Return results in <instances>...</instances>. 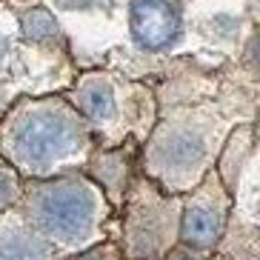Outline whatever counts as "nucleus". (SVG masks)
Wrapping results in <instances>:
<instances>
[{"instance_id": "obj_1", "label": "nucleus", "mask_w": 260, "mask_h": 260, "mask_svg": "<svg viewBox=\"0 0 260 260\" xmlns=\"http://www.w3.org/2000/svg\"><path fill=\"white\" fill-rule=\"evenodd\" d=\"M0 154L23 180H43L83 166L92 154V135L77 109L31 103L3 123Z\"/></svg>"}, {"instance_id": "obj_2", "label": "nucleus", "mask_w": 260, "mask_h": 260, "mask_svg": "<svg viewBox=\"0 0 260 260\" xmlns=\"http://www.w3.org/2000/svg\"><path fill=\"white\" fill-rule=\"evenodd\" d=\"M17 212L57 254H77L94 243H103V223L109 217V200L83 175L43 177L23 183Z\"/></svg>"}, {"instance_id": "obj_3", "label": "nucleus", "mask_w": 260, "mask_h": 260, "mask_svg": "<svg viewBox=\"0 0 260 260\" xmlns=\"http://www.w3.org/2000/svg\"><path fill=\"white\" fill-rule=\"evenodd\" d=\"M180 194H169L149 177L132 180L123 198L120 254L123 260H163L177 246Z\"/></svg>"}, {"instance_id": "obj_4", "label": "nucleus", "mask_w": 260, "mask_h": 260, "mask_svg": "<svg viewBox=\"0 0 260 260\" xmlns=\"http://www.w3.org/2000/svg\"><path fill=\"white\" fill-rule=\"evenodd\" d=\"M229 209L232 194L217 177V172H206L198 186L180 198V226H177V243L198 249V252H212L223 240L226 226H229Z\"/></svg>"}, {"instance_id": "obj_5", "label": "nucleus", "mask_w": 260, "mask_h": 260, "mask_svg": "<svg viewBox=\"0 0 260 260\" xmlns=\"http://www.w3.org/2000/svg\"><path fill=\"white\" fill-rule=\"evenodd\" d=\"M0 260H60V254L23 220L20 212L0 214Z\"/></svg>"}, {"instance_id": "obj_6", "label": "nucleus", "mask_w": 260, "mask_h": 260, "mask_svg": "<svg viewBox=\"0 0 260 260\" xmlns=\"http://www.w3.org/2000/svg\"><path fill=\"white\" fill-rule=\"evenodd\" d=\"M132 35L143 49H163L177 35V15L169 0H132Z\"/></svg>"}, {"instance_id": "obj_7", "label": "nucleus", "mask_w": 260, "mask_h": 260, "mask_svg": "<svg viewBox=\"0 0 260 260\" xmlns=\"http://www.w3.org/2000/svg\"><path fill=\"white\" fill-rule=\"evenodd\" d=\"M112 206H123V198L132 186V160L123 152H94L86 160L83 172Z\"/></svg>"}, {"instance_id": "obj_8", "label": "nucleus", "mask_w": 260, "mask_h": 260, "mask_svg": "<svg viewBox=\"0 0 260 260\" xmlns=\"http://www.w3.org/2000/svg\"><path fill=\"white\" fill-rule=\"evenodd\" d=\"M77 112L94 126H109L117 115V103H115V92L109 89V83H89L80 89L77 94Z\"/></svg>"}, {"instance_id": "obj_9", "label": "nucleus", "mask_w": 260, "mask_h": 260, "mask_svg": "<svg viewBox=\"0 0 260 260\" xmlns=\"http://www.w3.org/2000/svg\"><path fill=\"white\" fill-rule=\"evenodd\" d=\"M23 194V177L6 160H0V214L17 206V200Z\"/></svg>"}, {"instance_id": "obj_10", "label": "nucleus", "mask_w": 260, "mask_h": 260, "mask_svg": "<svg viewBox=\"0 0 260 260\" xmlns=\"http://www.w3.org/2000/svg\"><path fill=\"white\" fill-rule=\"evenodd\" d=\"M23 31L29 38H49V35H54V17L43 9H35L23 17Z\"/></svg>"}, {"instance_id": "obj_11", "label": "nucleus", "mask_w": 260, "mask_h": 260, "mask_svg": "<svg viewBox=\"0 0 260 260\" xmlns=\"http://www.w3.org/2000/svg\"><path fill=\"white\" fill-rule=\"evenodd\" d=\"M66 260H123V254H120V246L117 243L103 240V243H94L89 249H83V252L69 254Z\"/></svg>"}, {"instance_id": "obj_12", "label": "nucleus", "mask_w": 260, "mask_h": 260, "mask_svg": "<svg viewBox=\"0 0 260 260\" xmlns=\"http://www.w3.org/2000/svg\"><path fill=\"white\" fill-rule=\"evenodd\" d=\"M163 260H206V252H198V249H189V246L177 243L175 249H169Z\"/></svg>"}, {"instance_id": "obj_13", "label": "nucleus", "mask_w": 260, "mask_h": 260, "mask_svg": "<svg viewBox=\"0 0 260 260\" xmlns=\"http://www.w3.org/2000/svg\"><path fill=\"white\" fill-rule=\"evenodd\" d=\"M214 260H252V257H226V254H220V257H214Z\"/></svg>"}, {"instance_id": "obj_14", "label": "nucleus", "mask_w": 260, "mask_h": 260, "mask_svg": "<svg viewBox=\"0 0 260 260\" xmlns=\"http://www.w3.org/2000/svg\"><path fill=\"white\" fill-rule=\"evenodd\" d=\"M0 52H3V40H0Z\"/></svg>"}]
</instances>
